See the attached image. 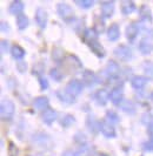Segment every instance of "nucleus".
I'll use <instances>...</instances> for the list:
<instances>
[{"label": "nucleus", "mask_w": 153, "mask_h": 156, "mask_svg": "<svg viewBox=\"0 0 153 156\" xmlns=\"http://www.w3.org/2000/svg\"><path fill=\"white\" fill-rule=\"evenodd\" d=\"M14 112H15V107L14 103L8 100V99H5L1 101V106H0V113H1V119L4 121H9L12 120V117L14 116Z\"/></svg>", "instance_id": "nucleus-1"}, {"label": "nucleus", "mask_w": 153, "mask_h": 156, "mask_svg": "<svg viewBox=\"0 0 153 156\" xmlns=\"http://www.w3.org/2000/svg\"><path fill=\"white\" fill-rule=\"evenodd\" d=\"M57 12L61 19H64L66 23H69L73 19V9L66 2H59L57 5Z\"/></svg>", "instance_id": "nucleus-2"}, {"label": "nucleus", "mask_w": 153, "mask_h": 156, "mask_svg": "<svg viewBox=\"0 0 153 156\" xmlns=\"http://www.w3.org/2000/svg\"><path fill=\"white\" fill-rule=\"evenodd\" d=\"M64 66H65L66 69H69V73L71 72L76 73V72H78V69H80L83 67V65L79 61V59L76 56H74V55L66 56V59L64 60Z\"/></svg>", "instance_id": "nucleus-3"}, {"label": "nucleus", "mask_w": 153, "mask_h": 156, "mask_svg": "<svg viewBox=\"0 0 153 156\" xmlns=\"http://www.w3.org/2000/svg\"><path fill=\"white\" fill-rule=\"evenodd\" d=\"M114 55L121 61H130L132 59V51L130 47L125 46V45H120V46L114 48Z\"/></svg>", "instance_id": "nucleus-4"}, {"label": "nucleus", "mask_w": 153, "mask_h": 156, "mask_svg": "<svg viewBox=\"0 0 153 156\" xmlns=\"http://www.w3.org/2000/svg\"><path fill=\"white\" fill-rule=\"evenodd\" d=\"M99 128H100V132L103 133V135H104L105 137H108V139L115 137V129L110 121H107V120H101L99 122Z\"/></svg>", "instance_id": "nucleus-5"}, {"label": "nucleus", "mask_w": 153, "mask_h": 156, "mask_svg": "<svg viewBox=\"0 0 153 156\" xmlns=\"http://www.w3.org/2000/svg\"><path fill=\"white\" fill-rule=\"evenodd\" d=\"M65 89L71 95H73L74 98H76L79 94L81 93V90H83V83L79 80H76V79H72V80H69V82H67Z\"/></svg>", "instance_id": "nucleus-6"}, {"label": "nucleus", "mask_w": 153, "mask_h": 156, "mask_svg": "<svg viewBox=\"0 0 153 156\" xmlns=\"http://www.w3.org/2000/svg\"><path fill=\"white\" fill-rule=\"evenodd\" d=\"M110 100L112 101V103H114L117 106H120V103L124 101V92H122L121 87H114L111 90Z\"/></svg>", "instance_id": "nucleus-7"}, {"label": "nucleus", "mask_w": 153, "mask_h": 156, "mask_svg": "<svg viewBox=\"0 0 153 156\" xmlns=\"http://www.w3.org/2000/svg\"><path fill=\"white\" fill-rule=\"evenodd\" d=\"M35 23L40 28H45L47 25V13L44 8L39 7L35 12Z\"/></svg>", "instance_id": "nucleus-8"}, {"label": "nucleus", "mask_w": 153, "mask_h": 156, "mask_svg": "<svg viewBox=\"0 0 153 156\" xmlns=\"http://www.w3.org/2000/svg\"><path fill=\"white\" fill-rule=\"evenodd\" d=\"M87 45L90 46L91 51L97 55L98 58H104V56H105V49H104V47L101 46V44L98 41V39L87 42Z\"/></svg>", "instance_id": "nucleus-9"}, {"label": "nucleus", "mask_w": 153, "mask_h": 156, "mask_svg": "<svg viewBox=\"0 0 153 156\" xmlns=\"http://www.w3.org/2000/svg\"><path fill=\"white\" fill-rule=\"evenodd\" d=\"M114 12V1H103L101 2V14L104 18H111Z\"/></svg>", "instance_id": "nucleus-10"}, {"label": "nucleus", "mask_w": 153, "mask_h": 156, "mask_svg": "<svg viewBox=\"0 0 153 156\" xmlns=\"http://www.w3.org/2000/svg\"><path fill=\"white\" fill-rule=\"evenodd\" d=\"M106 73L110 78H117V75L120 73V67L114 60H110L106 65Z\"/></svg>", "instance_id": "nucleus-11"}, {"label": "nucleus", "mask_w": 153, "mask_h": 156, "mask_svg": "<svg viewBox=\"0 0 153 156\" xmlns=\"http://www.w3.org/2000/svg\"><path fill=\"white\" fill-rule=\"evenodd\" d=\"M108 99H110V94H108L106 89H99L94 94V100L100 106H105L107 101H108Z\"/></svg>", "instance_id": "nucleus-12"}, {"label": "nucleus", "mask_w": 153, "mask_h": 156, "mask_svg": "<svg viewBox=\"0 0 153 156\" xmlns=\"http://www.w3.org/2000/svg\"><path fill=\"white\" fill-rule=\"evenodd\" d=\"M138 34H139V27H138V25L136 23H130L126 27V38L129 39V41L133 42L138 37Z\"/></svg>", "instance_id": "nucleus-13"}, {"label": "nucleus", "mask_w": 153, "mask_h": 156, "mask_svg": "<svg viewBox=\"0 0 153 156\" xmlns=\"http://www.w3.org/2000/svg\"><path fill=\"white\" fill-rule=\"evenodd\" d=\"M24 2L23 1H20V0H14V1H12L11 2V5H9V7H8V12L11 13V14H17V16H20L21 13H23L24 11Z\"/></svg>", "instance_id": "nucleus-14"}, {"label": "nucleus", "mask_w": 153, "mask_h": 156, "mask_svg": "<svg viewBox=\"0 0 153 156\" xmlns=\"http://www.w3.org/2000/svg\"><path fill=\"white\" fill-rule=\"evenodd\" d=\"M41 119H43V121H44L45 123L51 125V123H53V121L57 120V112L53 109H51V108H47L46 110L43 112Z\"/></svg>", "instance_id": "nucleus-15"}, {"label": "nucleus", "mask_w": 153, "mask_h": 156, "mask_svg": "<svg viewBox=\"0 0 153 156\" xmlns=\"http://www.w3.org/2000/svg\"><path fill=\"white\" fill-rule=\"evenodd\" d=\"M83 81H84V83L86 86H93L94 83H97L99 80L97 78V75L91 72V70H85L84 74H83Z\"/></svg>", "instance_id": "nucleus-16"}, {"label": "nucleus", "mask_w": 153, "mask_h": 156, "mask_svg": "<svg viewBox=\"0 0 153 156\" xmlns=\"http://www.w3.org/2000/svg\"><path fill=\"white\" fill-rule=\"evenodd\" d=\"M57 96L59 98V100L65 103H74L76 102V98L73 95H71L69 92H66V89H60V90H57Z\"/></svg>", "instance_id": "nucleus-17"}, {"label": "nucleus", "mask_w": 153, "mask_h": 156, "mask_svg": "<svg viewBox=\"0 0 153 156\" xmlns=\"http://www.w3.org/2000/svg\"><path fill=\"white\" fill-rule=\"evenodd\" d=\"M120 37V28L117 23H113L110 26V28L107 30V38L111 41H117Z\"/></svg>", "instance_id": "nucleus-18"}, {"label": "nucleus", "mask_w": 153, "mask_h": 156, "mask_svg": "<svg viewBox=\"0 0 153 156\" xmlns=\"http://www.w3.org/2000/svg\"><path fill=\"white\" fill-rule=\"evenodd\" d=\"M139 51L140 53L144 55L150 54L153 51V44L147 39H143L140 42H139Z\"/></svg>", "instance_id": "nucleus-19"}, {"label": "nucleus", "mask_w": 153, "mask_h": 156, "mask_svg": "<svg viewBox=\"0 0 153 156\" xmlns=\"http://www.w3.org/2000/svg\"><path fill=\"white\" fill-rule=\"evenodd\" d=\"M139 16L140 19L145 23H152V13H151V9L150 7H147L146 5H143L140 9H139Z\"/></svg>", "instance_id": "nucleus-20"}, {"label": "nucleus", "mask_w": 153, "mask_h": 156, "mask_svg": "<svg viewBox=\"0 0 153 156\" xmlns=\"http://www.w3.org/2000/svg\"><path fill=\"white\" fill-rule=\"evenodd\" d=\"M147 83V79L145 76H133L131 80V85L134 89H143Z\"/></svg>", "instance_id": "nucleus-21"}, {"label": "nucleus", "mask_w": 153, "mask_h": 156, "mask_svg": "<svg viewBox=\"0 0 153 156\" xmlns=\"http://www.w3.org/2000/svg\"><path fill=\"white\" fill-rule=\"evenodd\" d=\"M86 125H87V128H88V130L93 134H97L98 133V130H100L99 128V122L94 119L93 116H88L87 117V120H86Z\"/></svg>", "instance_id": "nucleus-22"}, {"label": "nucleus", "mask_w": 153, "mask_h": 156, "mask_svg": "<svg viewBox=\"0 0 153 156\" xmlns=\"http://www.w3.org/2000/svg\"><path fill=\"white\" fill-rule=\"evenodd\" d=\"M136 4L134 1H122L121 2V12L122 14L127 16V14H131L132 12L136 11Z\"/></svg>", "instance_id": "nucleus-23"}, {"label": "nucleus", "mask_w": 153, "mask_h": 156, "mask_svg": "<svg viewBox=\"0 0 153 156\" xmlns=\"http://www.w3.org/2000/svg\"><path fill=\"white\" fill-rule=\"evenodd\" d=\"M11 54L14 58L15 60H21L24 56H25V51L21 46L19 45H14L11 48Z\"/></svg>", "instance_id": "nucleus-24"}, {"label": "nucleus", "mask_w": 153, "mask_h": 156, "mask_svg": "<svg viewBox=\"0 0 153 156\" xmlns=\"http://www.w3.org/2000/svg\"><path fill=\"white\" fill-rule=\"evenodd\" d=\"M34 107L39 110H46L47 107H48V99L46 96H39V98H37L34 100Z\"/></svg>", "instance_id": "nucleus-25"}, {"label": "nucleus", "mask_w": 153, "mask_h": 156, "mask_svg": "<svg viewBox=\"0 0 153 156\" xmlns=\"http://www.w3.org/2000/svg\"><path fill=\"white\" fill-rule=\"evenodd\" d=\"M84 39L86 42L97 40L98 39V32L95 31V30H93V28H87V30L84 32Z\"/></svg>", "instance_id": "nucleus-26"}, {"label": "nucleus", "mask_w": 153, "mask_h": 156, "mask_svg": "<svg viewBox=\"0 0 153 156\" xmlns=\"http://www.w3.org/2000/svg\"><path fill=\"white\" fill-rule=\"evenodd\" d=\"M120 108H121L124 112H126V113H134V110H136V106H134V103L130 100H124V101L120 103Z\"/></svg>", "instance_id": "nucleus-27"}, {"label": "nucleus", "mask_w": 153, "mask_h": 156, "mask_svg": "<svg viewBox=\"0 0 153 156\" xmlns=\"http://www.w3.org/2000/svg\"><path fill=\"white\" fill-rule=\"evenodd\" d=\"M28 23H30V20L25 14L18 16V18H17V26H18L19 30H25L28 26Z\"/></svg>", "instance_id": "nucleus-28"}, {"label": "nucleus", "mask_w": 153, "mask_h": 156, "mask_svg": "<svg viewBox=\"0 0 153 156\" xmlns=\"http://www.w3.org/2000/svg\"><path fill=\"white\" fill-rule=\"evenodd\" d=\"M92 155V148L87 144H83L79 150L76 151V156H91Z\"/></svg>", "instance_id": "nucleus-29"}, {"label": "nucleus", "mask_w": 153, "mask_h": 156, "mask_svg": "<svg viewBox=\"0 0 153 156\" xmlns=\"http://www.w3.org/2000/svg\"><path fill=\"white\" fill-rule=\"evenodd\" d=\"M50 76L53 79L54 81L59 82V81H61L62 78H64V74L61 73L60 69H58V68H52V69L50 70Z\"/></svg>", "instance_id": "nucleus-30"}, {"label": "nucleus", "mask_w": 153, "mask_h": 156, "mask_svg": "<svg viewBox=\"0 0 153 156\" xmlns=\"http://www.w3.org/2000/svg\"><path fill=\"white\" fill-rule=\"evenodd\" d=\"M74 121H76V119L73 117V115H69V114H67V115H65V116L62 117V120L60 121V123L62 127H69V126H72V123H74Z\"/></svg>", "instance_id": "nucleus-31"}, {"label": "nucleus", "mask_w": 153, "mask_h": 156, "mask_svg": "<svg viewBox=\"0 0 153 156\" xmlns=\"http://www.w3.org/2000/svg\"><path fill=\"white\" fill-rule=\"evenodd\" d=\"M74 2H76L79 7H81V8H90V7H92L93 4H94L93 0H76Z\"/></svg>", "instance_id": "nucleus-32"}, {"label": "nucleus", "mask_w": 153, "mask_h": 156, "mask_svg": "<svg viewBox=\"0 0 153 156\" xmlns=\"http://www.w3.org/2000/svg\"><path fill=\"white\" fill-rule=\"evenodd\" d=\"M106 117L107 120H110V122H119V116L118 114L112 112V110H108L106 112Z\"/></svg>", "instance_id": "nucleus-33"}, {"label": "nucleus", "mask_w": 153, "mask_h": 156, "mask_svg": "<svg viewBox=\"0 0 153 156\" xmlns=\"http://www.w3.org/2000/svg\"><path fill=\"white\" fill-rule=\"evenodd\" d=\"M52 56H53L55 62H59L60 60H62V52H61L59 48H55L53 51V53H52Z\"/></svg>", "instance_id": "nucleus-34"}, {"label": "nucleus", "mask_w": 153, "mask_h": 156, "mask_svg": "<svg viewBox=\"0 0 153 156\" xmlns=\"http://www.w3.org/2000/svg\"><path fill=\"white\" fill-rule=\"evenodd\" d=\"M39 83H40V89L41 90H45L48 88V81L43 76H39Z\"/></svg>", "instance_id": "nucleus-35"}, {"label": "nucleus", "mask_w": 153, "mask_h": 156, "mask_svg": "<svg viewBox=\"0 0 153 156\" xmlns=\"http://www.w3.org/2000/svg\"><path fill=\"white\" fill-rule=\"evenodd\" d=\"M144 149L147 151H153V137H150V140L144 143Z\"/></svg>", "instance_id": "nucleus-36"}, {"label": "nucleus", "mask_w": 153, "mask_h": 156, "mask_svg": "<svg viewBox=\"0 0 153 156\" xmlns=\"http://www.w3.org/2000/svg\"><path fill=\"white\" fill-rule=\"evenodd\" d=\"M147 133L150 135V137H153V117L151 119V121L147 123Z\"/></svg>", "instance_id": "nucleus-37"}, {"label": "nucleus", "mask_w": 153, "mask_h": 156, "mask_svg": "<svg viewBox=\"0 0 153 156\" xmlns=\"http://www.w3.org/2000/svg\"><path fill=\"white\" fill-rule=\"evenodd\" d=\"M26 68H27V65H26V62L20 61V62L18 63V69H19V72H20V73L26 72Z\"/></svg>", "instance_id": "nucleus-38"}, {"label": "nucleus", "mask_w": 153, "mask_h": 156, "mask_svg": "<svg viewBox=\"0 0 153 156\" xmlns=\"http://www.w3.org/2000/svg\"><path fill=\"white\" fill-rule=\"evenodd\" d=\"M8 51V41L7 40H1V52L5 53Z\"/></svg>", "instance_id": "nucleus-39"}, {"label": "nucleus", "mask_w": 153, "mask_h": 156, "mask_svg": "<svg viewBox=\"0 0 153 156\" xmlns=\"http://www.w3.org/2000/svg\"><path fill=\"white\" fill-rule=\"evenodd\" d=\"M8 31H9L8 23H5V21H1V32H2V33H7Z\"/></svg>", "instance_id": "nucleus-40"}, {"label": "nucleus", "mask_w": 153, "mask_h": 156, "mask_svg": "<svg viewBox=\"0 0 153 156\" xmlns=\"http://www.w3.org/2000/svg\"><path fill=\"white\" fill-rule=\"evenodd\" d=\"M61 156H76V153H74V151L71 150V149H67V150H65V151L62 153Z\"/></svg>", "instance_id": "nucleus-41"}, {"label": "nucleus", "mask_w": 153, "mask_h": 156, "mask_svg": "<svg viewBox=\"0 0 153 156\" xmlns=\"http://www.w3.org/2000/svg\"><path fill=\"white\" fill-rule=\"evenodd\" d=\"M150 98H151V100H152V101H153V92H152V93H151V96H150Z\"/></svg>", "instance_id": "nucleus-42"}, {"label": "nucleus", "mask_w": 153, "mask_h": 156, "mask_svg": "<svg viewBox=\"0 0 153 156\" xmlns=\"http://www.w3.org/2000/svg\"><path fill=\"white\" fill-rule=\"evenodd\" d=\"M100 156H107L106 154H100Z\"/></svg>", "instance_id": "nucleus-43"}]
</instances>
